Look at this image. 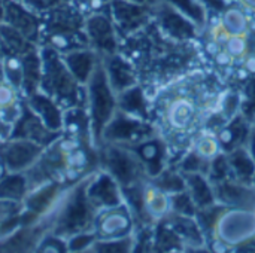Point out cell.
I'll use <instances>...</instances> for the list:
<instances>
[{"instance_id": "obj_1", "label": "cell", "mask_w": 255, "mask_h": 253, "mask_svg": "<svg viewBox=\"0 0 255 253\" xmlns=\"http://www.w3.org/2000/svg\"><path fill=\"white\" fill-rule=\"evenodd\" d=\"M202 101L188 92V86L170 91L158 100L155 110L158 113V133L169 140H185L191 146L193 137L200 131L203 121Z\"/></svg>"}, {"instance_id": "obj_2", "label": "cell", "mask_w": 255, "mask_h": 253, "mask_svg": "<svg viewBox=\"0 0 255 253\" xmlns=\"http://www.w3.org/2000/svg\"><path fill=\"white\" fill-rule=\"evenodd\" d=\"M40 22V40H43V46H49L61 55L90 48L84 13L76 6L61 3L42 13Z\"/></svg>"}, {"instance_id": "obj_3", "label": "cell", "mask_w": 255, "mask_h": 253, "mask_svg": "<svg viewBox=\"0 0 255 253\" xmlns=\"http://www.w3.org/2000/svg\"><path fill=\"white\" fill-rule=\"evenodd\" d=\"M40 60V91L52 98L63 110L84 106L87 103V92H84L82 84L69 70L61 54L49 46H43Z\"/></svg>"}, {"instance_id": "obj_4", "label": "cell", "mask_w": 255, "mask_h": 253, "mask_svg": "<svg viewBox=\"0 0 255 253\" xmlns=\"http://www.w3.org/2000/svg\"><path fill=\"white\" fill-rule=\"evenodd\" d=\"M87 104L91 119L93 145L100 148L103 131L118 110L117 94L108 81L102 60L87 82Z\"/></svg>"}, {"instance_id": "obj_5", "label": "cell", "mask_w": 255, "mask_h": 253, "mask_svg": "<svg viewBox=\"0 0 255 253\" xmlns=\"http://www.w3.org/2000/svg\"><path fill=\"white\" fill-rule=\"evenodd\" d=\"M100 148V163L103 164V170L118 182L121 189L148 180L145 166L131 148L112 143H103Z\"/></svg>"}, {"instance_id": "obj_6", "label": "cell", "mask_w": 255, "mask_h": 253, "mask_svg": "<svg viewBox=\"0 0 255 253\" xmlns=\"http://www.w3.org/2000/svg\"><path fill=\"white\" fill-rule=\"evenodd\" d=\"M157 134H160L158 128L151 121H145L127 115L121 110H117V113L114 115V118L109 121V124L103 131L102 145L112 143V145L133 148L137 143Z\"/></svg>"}, {"instance_id": "obj_7", "label": "cell", "mask_w": 255, "mask_h": 253, "mask_svg": "<svg viewBox=\"0 0 255 253\" xmlns=\"http://www.w3.org/2000/svg\"><path fill=\"white\" fill-rule=\"evenodd\" d=\"M91 176V174H90ZM88 179L84 180L82 185H79L72 197L67 201V206L60 218V234L64 236H78L82 233H90L94 228V221L99 213L96 206L90 201L87 195V185Z\"/></svg>"}, {"instance_id": "obj_8", "label": "cell", "mask_w": 255, "mask_h": 253, "mask_svg": "<svg viewBox=\"0 0 255 253\" xmlns=\"http://www.w3.org/2000/svg\"><path fill=\"white\" fill-rule=\"evenodd\" d=\"M214 237L232 246L235 252L236 248L255 237V210L226 207L217 221Z\"/></svg>"}, {"instance_id": "obj_9", "label": "cell", "mask_w": 255, "mask_h": 253, "mask_svg": "<svg viewBox=\"0 0 255 253\" xmlns=\"http://www.w3.org/2000/svg\"><path fill=\"white\" fill-rule=\"evenodd\" d=\"M152 24L167 39L173 42H191L202 31L190 18L164 1H157L152 7Z\"/></svg>"}, {"instance_id": "obj_10", "label": "cell", "mask_w": 255, "mask_h": 253, "mask_svg": "<svg viewBox=\"0 0 255 253\" xmlns=\"http://www.w3.org/2000/svg\"><path fill=\"white\" fill-rule=\"evenodd\" d=\"M97 240H112L134 234L136 219L126 203L99 210L94 228Z\"/></svg>"}, {"instance_id": "obj_11", "label": "cell", "mask_w": 255, "mask_h": 253, "mask_svg": "<svg viewBox=\"0 0 255 253\" xmlns=\"http://www.w3.org/2000/svg\"><path fill=\"white\" fill-rule=\"evenodd\" d=\"M154 6L139 4L128 0H109V15L118 30V34L128 37L139 33L152 22Z\"/></svg>"}, {"instance_id": "obj_12", "label": "cell", "mask_w": 255, "mask_h": 253, "mask_svg": "<svg viewBox=\"0 0 255 253\" xmlns=\"http://www.w3.org/2000/svg\"><path fill=\"white\" fill-rule=\"evenodd\" d=\"M85 34L90 48L100 57L120 52V34L108 12H94L85 19Z\"/></svg>"}, {"instance_id": "obj_13", "label": "cell", "mask_w": 255, "mask_h": 253, "mask_svg": "<svg viewBox=\"0 0 255 253\" xmlns=\"http://www.w3.org/2000/svg\"><path fill=\"white\" fill-rule=\"evenodd\" d=\"M87 195L97 210L124 203L121 186L105 170L90 176V180L87 185Z\"/></svg>"}, {"instance_id": "obj_14", "label": "cell", "mask_w": 255, "mask_h": 253, "mask_svg": "<svg viewBox=\"0 0 255 253\" xmlns=\"http://www.w3.org/2000/svg\"><path fill=\"white\" fill-rule=\"evenodd\" d=\"M217 203L226 207L253 209L255 210V185L244 183L236 179H227L212 183Z\"/></svg>"}, {"instance_id": "obj_15", "label": "cell", "mask_w": 255, "mask_h": 253, "mask_svg": "<svg viewBox=\"0 0 255 253\" xmlns=\"http://www.w3.org/2000/svg\"><path fill=\"white\" fill-rule=\"evenodd\" d=\"M102 63L108 81L117 95L137 84V69L121 52L102 57Z\"/></svg>"}, {"instance_id": "obj_16", "label": "cell", "mask_w": 255, "mask_h": 253, "mask_svg": "<svg viewBox=\"0 0 255 253\" xmlns=\"http://www.w3.org/2000/svg\"><path fill=\"white\" fill-rule=\"evenodd\" d=\"M3 13L4 21L13 28H16L21 34H24L30 42L34 43L40 39L42 22L33 10H30L16 0H6Z\"/></svg>"}, {"instance_id": "obj_17", "label": "cell", "mask_w": 255, "mask_h": 253, "mask_svg": "<svg viewBox=\"0 0 255 253\" xmlns=\"http://www.w3.org/2000/svg\"><path fill=\"white\" fill-rule=\"evenodd\" d=\"M254 130L253 122H250L241 112L226 121L220 128L215 131L221 151L224 154H229L235 149L244 148L248 145L250 136Z\"/></svg>"}, {"instance_id": "obj_18", "label": "cell", "mask_w": 255, "mask_h": 253, "mask_svg": "<svg viewBox=\"0 0 255 253\" xmlns=\"http://www.w3.org/2000/svg\"><path fill=\"white\" fill-rule=\"evenodd\" d=\"M145 166L148 179L157 177L167 167V143L157 134L131 148Z\"/></svg>"}, {"instance_id": "obj_19", "label": "cell", "mask_w": 255, "mask_h": 253, "mask_svg": "<svg viewBox=\"0 0 255 253\" xmlns=\"http://www.w3.org/2000/svg\"><path fill=\"white\" fill-rule=\"evenodd\" d=\"M58 136L60 133L46 128V125L39 119V116L27 106L21 118L15 124L10 139H24L39 145H48L55 139H58Z\"/></svg>"}, {"instance_id": "obj_20", "label": "cell", "mask_w": 255, "mask_h": 253, "mask_svg": "<svg viewBox=\"0 0 255 253\" xmlns=\"http://www.w3.org/2000/svg\"><path fill=\"white\" fill-rule=\"evenodd\" d=\"M142 203H143V212L148 221L152 224L167 218L172 212L170 195L163 189H160L149 179L143 183L142 188Z\"/></svg>"}, {"instance_id": "obj_21", "label": "cell", "mask_w": 255, "mask_h": 253, "mask_svg": "<svg viewBox=\"0 0 255 253\" xmlns=\"http://www.w3.org/2000/svg\"><path fill=\"white\" fill-rule=\"evenodd\" d=\"M169 222L175 228V231L179 234V237L184 240L187 251H208V242L206 237L196 219V216H184L170 213L167 216Z\"/></svg>"}, {"instance_id": "obj_22", "label": "cell", "mask_w": 255, "mask_h": 253, "mask_svg": "<svg viewBox=\"0 0 255 253\" xmlns=\"http://www.w3.org/2000/svg\"><path fill=\"white\" fill-rule=\"evenodd\" d=\"M27 106L39 116V119L51 131L63 130V109L42 91L27 97Z\"/></svg>"}, {"instance_id": "obj_23", "label": "cell", "mask_w": 255, "mask_h": 253, "mask_svg": "<svg viewBox=\"0 0 255 253\" xmlns=\"http://www.w3.org/2000/svg\"><path fill=\"white\" fill-rule=\"evenodd\" d=\"M61 57H63L64 63L67 64L69 70L72 72V75L82 85H87V82L90 81L93 72L96 70L97 64L102 60V57L91 48L76 49V51L63 54Z\"/></svg>"}, {"instance_id": "obj_24", "label": "cell", "mask_w": 255, "mask_h": 253, "mask_svg": "<svg viewBox=\"0 0 255 253\" xmlns=\"http://www.w3.org/2000/svg\"><path fill=\"white\" fill-rule=\"evenodd\" d=\"M117 101L118 110L145 121H151V101L139 84L120 92L117 95Z\"/></svg>"}, {"instance_id": "obj_25", "label": "cell", "mask_w": 255, "mask_h": 253, "mask_svg": "<svg viewBox=\"0 0 255 253\" xmlns=\"http://www.w3.org/2000/svg\"><path fill=\"white\" fill-rule=\"evenodd\" d=\"M12 142L6 146L1 160L9 170L16 171L30 166V163L39 155L40 146L34 142L24 140V139H10Z\"/></svg>"}, {"instance_id": "obj_26", "label": "cell", "mask_w": 255, "mask_h": 253, "mask_svg": "<svg viewBox=\"0 0 255 253\" xmlns=\"http://www.w3.org/2000/svg\"><path fill=\"white\" fill-rule=\"evenodd\" d=\"M63 130L67 137L93 142L90 113L82 107H70L63 112Z\"/></svg>"}, {"instance_id": "obj_27", "label": "cell", "mask_w": 255, "mask_h": 253, "mask_svg": "<svg viewBox=\"0 0 255 253\" xmlns=\"http://www.w3.org/2000/svg\"><path fill=\"white\" fill-rule=\"evenodd\" d=\"M152 251L154 252H185L187 246L175 231L167 218L160 219L152 227Z\"/></svg>"}, {"instance_id": "obj_28", "label": "cell", "mask_w": 255, "mask_h": 253, "mask_svg": "<svg viewBox=\"0 0 255 253\" xmlns=\"http://www.w3.org/2000/svg\"><path fill=\"white\" fill-rule=\"evenodd\" d=\"M185 179V186L193 201L199 209H205L217 204L214 185L206 174L202 173H182Z\"/></svg>"}, {"instance_id": "obj_29", "label": "cell", "mask_w": 255, "mask_h": 253, "mask_svg": "<svg viewBox=\"0 0 255 253\" xmlns=\"http://www.w3.org/2000/svg\"><path fill=\"white\" fill-rule=\"evenodd\" d=\"M22 60V81H21V91L25 97L33 95L40 88V78H42V60L37 55L36 49L28 51L27 54L21 55Z\"/></svg>"}, {"instance_id": "obj_30", "label": "cell", "mask_w": 255, "mask_h": 253, "mask_svg": "<svg viewBox=\"0 0 255 253\" xmlns=\"http://www.w3.org/2000/svg\"><path fill=\"white\" fill-rule=\"evenodd\" d=\"M247 10L239 1H232L220 13V22L230 34H250L251 19Z\"/></svg>"}, {"instance_id": "obj_31", "label": "cell", "mask_w": 255, "mask_h": 253, "mask_svg": "<svg viewBox=\"0 0 255 253\" xmlns=\"http://www.w3.org/2000/svg\"><path fill=\"white\" fill-rule=\"evenodd\" d=\"M227 160L230 164L233 179L244 183H253L255 176V161L247 146L229 152Z\"/></svg>"}, {"instance_id": "obj_32", "label": "cell", "mask_w": 255, "mask_h": 253, "mask_svg": "<svg viewBox=\"0 0 255 253\" xmlns=\"http://www.w3.org/2000/svg\"><path fill=\"white\" fill-rule=\"evenodd\" d=\"M0 45L6 49V54L24 55L28 51L34 49L33 42H30L24 34L7 22L0 24Z\"/></svg>"}, {"instance_id": "obj_33", "label": "cell", "mask_w": 255, "mask_h": 253, "mask_svg": "<svg viewBox=\"0 0 255 253\" xmlns=\"http://www.w3.org/2000/svg\"><path fill=\"white\" fill-rule=\"evenodd\" d=\"M164 1L187 18H190L200 30L208 27L209 22V12L200 0H158Z\"/></svg>"}, {"instance_id": "obj_34", "label": "cell", "mask_w": 255, "mask_h": 253, "mask_svg": "<svg viewBox=\"0 0 255 253\" xmlns=\"http://www.w3.org/2000/svg\"><path fill=\"white\" fill-rule=\"evenodd\" d=\"M193 151H196L200 157L206 158V160H214L217 155H220L223 151H221V146H220V142H218V137L215 134V131H211V130H200L191 140V146H190Z\"/></svg>"}, {"instance_id": "obj_35", "label": "cell", "mask_w": 255, "mask_h": 253, "mask_svg": "<svg viewBox=\"0 0 255 253\" xmlns=\"http://www.w3.org/2000/svg\"><path fill=\"white\" fill-rule=\"evenodd\" d=\"M152 183H155L160 189H163L164 192H167L169 195L181 192L184 189H187L185 186V179L182 176V173L173 166V167H166L157 177L149 179Z\"/></svg>"}, {"instance_id": "obj_36", "label": "cell", "mask_w": 255, "mask_h": 253, "mask_svg": "<svg viewBox=\"0 0 255 253\" xmlns=\"http://www.w3.org/2000/svg\"><path fill=\"white\" fill-rule=\"evenodd\" d=\"M175 167L181 171V173H202L208 176L209 167H211V161L200 157L196 151H193L191 148L188 151H185L181 155V160L178 161V164H175Z\"/></svg>"}, {"instance_id": "obj_37", "label": "cell", "mask_w": 255, "mask_h": 253, "mask_svg": "<svg viewBox=\"0 0 255 253\" xmlns=\"http://www.w3.org/2000/svg\"><path fill=\"white\" fill-rule=\"evenodd\" d=\"M94 252L108 253H128L136 251V236H127L112 240H96L91 246Z\"/></svg>"}, {"instance_id": "obj_38", "label": "cell", "mask_w": 255, "mask_h": 253, "mask_svg": "<svg viewBox=\"0 0 255 253\" xmlns=\"http://www.w3.org/2000/svg\"><path fill=\"white\" fill-rule=\"evenodd\" d=\"M241 113L254 125L255 121V75L250 76L241 91Z\"/></svg>"}, {"instance_id": "obj_39", "label": "cell", "mask_w": 255, "mask_h": 253, "mask_svg": "<svg viewBox=\"0 0 255 253\" xmlns=\"http://www.w3.org/2000/svg\"><path fill=\"white\" fill-rule=\"evenodd\" d=\"M223 48L233 57L235 61L241 63L251 51V42L248 34H230Z\"/></svg>"}, {"instance_id": "obj_40", "label": "cell", "mask_w": 255, "mask_h": 253, "mask_svg": "<svg viewBox=\"0 0 255 253\" xmlns=\"http://www.w3.org/2000/svg\"><path fill=\"white\" fill-rule=\"evenodd\" d=\"M170 204H172V212L176 215H184V216H196L199 212V207L193 201L191 195L188 194L187 189L172 194L170 195Z\"/></svg>"}, {"instance_id": "obj_41", "label": "cell", "mask_w": 255, "mask_h": 253, "mask_svg": "<svg viewBox=\"0 0 255 253\" xmlns=\"http://www.w3.org/2000/svg\"><path fill=\"white\" fill-rule=\"evenodd\" d=\"M25 191V179L19 174L6 177L0 183V198L4 200H19Z\"/></svg>"}, {"instance_id": "obj_42", "label": "cell", "mask_w": 255, "mask_h": 253, "mask_svg": "<svg viewBox=\"0 0 255 253\" xmlns=\"http://www.w3.org/2000/svg\"><path fill=\"white\" fill-rule=\"evenodd\" d=\"M208 177H209V180L212 183L223 182V180H227V179H233L230 164H229V160H227V154L221 152L214 160H211V167H209V171H208Z\"/></svg>"}, {"instance_id": "obj_43", "label": "cell", "mask_w": 255, "mask_h": 253, "mask_svg": "<svg viewBox=\"0 0 255 253\" xmlns=\"http://www.w3.org/2000/svg\"><path fill=\"white\" fill-rule=\"evenodd\" d=\"M16 1H19L21 4H24L25 7H28L36 13H45L46 10L64 3L66 0H16Z\"/></svg>"}, {"instance_id": "obj_44", "label": "cell", "mask_w": 255, "mask_h": 253, "mask_svg": "<svg viewBox=\"0 0 255 253\" xmlns=\"http://www.w3.org/2000/svg\"><path fill=\"white\" fill-rule=\"evenodd\" d=\"M203 4H205V7L208 9V12H209V16H211V13H217L218 16H220V13L232 3V1H229V0H200Z\"/></svg>"}, {"instance_id": "obj_45", "label": "cell", "mask_w": 255, "mask_h": 253, "mask_svg": "<svg viewBox=\"0 0 255 253\" xmlns=\"http://www.w3.org/2000/svg\"><path fill=\"white\" fill-rule=\"evenodd\" d=\"M242 64V70L248 75V76H254L255 75V51L251 49L248 52V55L241 61Z\"/></svg>"}, {"instance_id": "obj_46", "label": "cell", "mask_w": 255, "mask_h": 253, "mask_svg": "<svg viewBox=\"0 0 255 253\" xmlns=\"http://www.w3.org/2000/svg\"><path fill=\"white\" fill-rule=\"evenodd\" d=\"M42 249L40 251H54V252H61V251H64V249H61V248H66V245L64 243H61L60 240H58V236H57V239L54 237V243H51V237L40 246Z\"/></svg>"}, {"instance_id": "obj_47", "label": "cell", "mask_w": 255, "mask_h": 253, "mask_svg": "<svg viewBox=\"0 0 255 253\" xmlns=\"http://www.w3.org/2000/svg\"><path fill=\"white\" fill-rule=\"evenodd\" d=\"M247 148H248V151H250V154H251L253 160L255 161V128L253 130L251 136H250V140H248V145H247Z\"/></svg>"}, {"instance_id": "obj_48", "label": "cell", "mask_w": 255, "mask_h": 253, "mask_svg": "<svg viewBox=\"0 0 255 253\" xmlns=\"http://www.w3.org/2000/svg\"><path fill=\"white\" fill-rule=\"evenodd\" d=\"M242 6H245L248 10H255V0H238Z\"/></svg>"}, {"instance_id": "obj_49", "label": "cell", "mask_w": 255, "mask_h": 253, "mask_svg": "<svg viewBox=\"0 0 255 253\" xmlns=\"http://www.w3.org/2000/svg\"><path fill=\"white\" fill-rule=\"evenodd\" d=\"M133 3H139V4H146V6H154L158 0H128Z\"/></svg>"}, {"instance_id": "obj_50", "label": "cell", "mask_w": 255, "mask_h": 253, "mask_svg": "<svg viewBox=\"0 0 255 253\" xmlns=\"http://www.w3.org/2000/svg\"><path fill=\"white\" fill-rule=\"evenodd\" d=\"M253 183H254V185H255V176H254V180H253Z\"/></svg>"}, {"instance_id": "obj_51", "label": "cell", "mask_w": 255, "mask_h": 253, "mask_svg": "<svg viewBox=\"0 0 255 253\" xmlns=\"http://www.w3.org/2000/svg\"><path fill=\"white\" fill-rule=\"evenodd\" d=\"M229 1H238V0H229Z\"/></svg>"}, {"instance_id": "obj_52", "label": "cell", "mask_w": 255, "mask_h": 253, "mask_svg": "<svg viewBox=\"0 0 255 253\" xmlns=\"http://www.w3.org/2000/svg\"><path fill=\"white\" fill-rule=\"evenodd\" d=\"M254 128H255V121H254Z\"/></svg>"}]
</instances>
